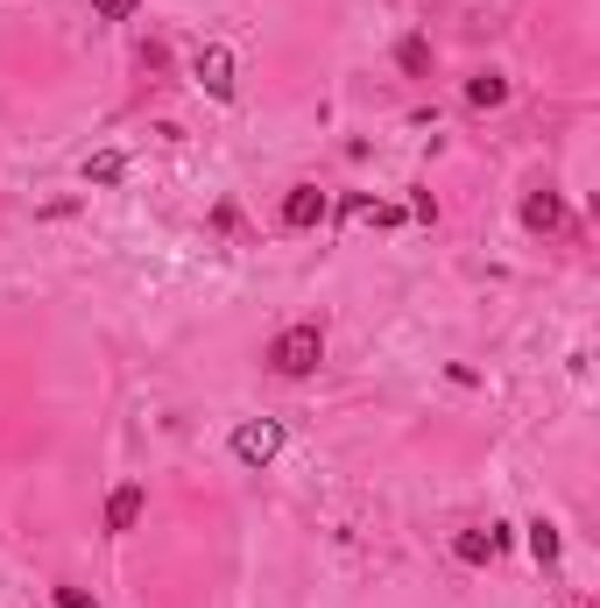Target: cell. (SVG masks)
Listing matches in <instances>:
<instances>
[{"mask_svg":"<svg viewBox=\"0 0 600 608\" xmlns=\"http://www.w3.org/2000/svg\"><path fill=\"white\" fill-rule=\"evenodd\" d=\"M262 361L283 375V383H304V375H318V361H325V326H318V318H297V326H283L276 340H268Z\"/></svg>","mask_w":600,"mask_h":608,"instance_id":"6da1fadb","label":"cell"},{"mask_svg":"<svg viewBox=\"0 0 600 608\" xmlns=\"http://www.w3.org/2000/svg\"><path fill=\"white\" fill-rule=\"evenodd\" d=\"M276 220L289 226V234H312V226H325V220H333V199H325L318 184H289V192H283V205H276Z\"/></svg>","mask_w":600,"mask_h":608,"instance_id":"7a4b0ae2","label":"cell"},{"mask_svg":"<svg viewBox=\"0 0 600 608\" xmlns=\"http://www.w3.org/2000/svg\"><path fill=\"white\" fill-rule=\"evenodd\" d=\"M276 453H283V425H276V417H247V425L234 432V460L241 467H268Z\"/></svg>","mask_w":600,"mask_h":608,"instance_id":"3957f363","label":"cell"},{"mask_svg":"<svg viewBox=\"0 0 600 608\" xmlns=\"http://www.w3.org/2000/svg\"><path fill=\"white\" fill-rule=\"evenodd\" d=\"M191 79H199L212 100H234V50H226V43H205L199 57H191Z\"/></svg>","mask_w":600,"mask_h":608,"instance_id":"277c9868","label":"cell"},{"mask_svg":"<svg viewBox=\"0 0 600 608\" xmlns=\"http://www.w3.org/2000/svg\"><path fill=\"white\" fill-rule=\"evenodd\" d=\"M142 509H149V488L142 482H121L106 496V530H134V524H142Z\"/></svg>","mask_w":600,"mask_h":608,"instance_id":"5b68a950","label":"cell"},{"mask_svg":"<svg viewBox=\"0 0 600 608\" xmlns=\"http://www.w3.org/2000/svg\"><path fill=\"white\" fill-rule=\"evenodd\" d=\"M522 226H530V234H558V226H566V199H558V192H530V199H522Z\"/></svg>","mask_w":600,"mask_h":608,"instance_id":"8992f818","label":"cell"},{"mask_svg":"<svg viewBox=\"0 0 600 608\" xmlns=\"http://www.w3.org/2000/svg\"><path fill=\"white\" fill-rule=\"evenodd\" d=\"M452 559H459V566H488V559H495V530H459V538H452Z\"/></svg>","mask_w":600,"mask_h":608,"instance_id":"52a82bcc","label":"cell"},{"mask_svg":"<svg viewBox=\"0 0 600 608\" xmlns=\"http://www.w3.org/2000/svg\"><path fill=\"white\" fill-rule=\"evenodd\" d=\"M467 107H509V79H501V71H480V79H467Z\"/></svg>","mask_w":600,"mask_h":608,"instance_id":"ba28073f","label":"cell"},{"mask_svg":"<svg viewBox=\"0 0 600 608\" xmlns=\"http://www.w3.org/2000/svg\"><path fill=\"white\" fill-rule=\"evenodd\" d=\"M128 178V156L121 149H100V156H85V184H121Z\"/></svg>","mask_w":600,"mask_h":608,"instance_id":"9c48e42d","label":"cell"},{"mask_svg":"<svg viewBox=\"0 0 600 608\" xmlns=\"http://www.w3.org/2000/svg\"><path fill=\"white\" fill-rule=\"evenodd\" d=\"M396 64L410 71V79H431V43H424V36H403V43H396Z\"/></svg>","mask_w":600,"mask_h":608,"instance_id":"30bf717a","label":"cell"},{"mask_svg":"<svg viewBox=\"0 0 600 608\" xmlns=\"http://www.w3.org/2000/svg\"><path fill=\"white\" fill-rule=\"evenodd\" d=\"M530 559H537V566H558V524H551V517L530 524Z\"/></svg>","mask_w":600,"mask_h":608,"instance_id":"8fae6325","label":"cell"},{"mask_svg":"<svg viewBox=\"0 0 600 608\" xmlns=\"http://www.w3.org/2000/svg\"><path fill=\"white\" fill-rule=\"evenodd\" d=\"M134 8H142V0H92V14H100V22H128Z\"/></svg>","mask_w":600,"mask_h":608,"instance_id":"7c38bea8","label":"cell"},{"mask_svg":"<svg viewBox=\"0 0 600 608\" xmlns=\"http://www.w3.org/2000/svg\"><path fill=\"white\" fill-rule=\"evenodd\" d=\"M50 601H57V608H100V595H85V587H57Z\"/></svg>","mask_w":600,"mask_h":608,"instance_id":"4fadbf2b","label":"cell"}]
</instances>
